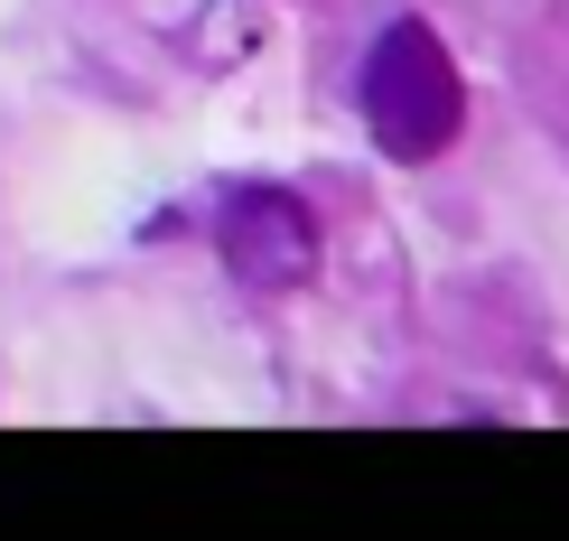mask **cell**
Segmentation results:
<instances>
[{
    "mask_svg": "<svg viewBox=\"0 0 569 541\" xmlns=\"http://www.w3.org/2000/svg\"><path fill=\"white\" fill-rule=\"evenodd\" d=\"M355 103H365V122H373V140L392 159H439L458 140V122H467V84H458V66H448L430 19H392L373 38Z\"/></svg>",
    "mask_w": 569,
    "mask_h": 541,
    "instance_id": "1",
    "label": "cell"
},
{
    "mask_svg": "<svg viewBox=\"0 0 569 541\" xmlns=\"http://www.w3.org/2000/svg\"><path fill=\"white\" fill-rule=\"evenodd\" d=\"M216 243H224V271L243 290H299V280H318V216L290 187H233L224 216H216Z\"/></svg>",
    "mask_w": 569,
    "mask_h": 541,
    "instance_id": "2",
    "label": "cell"
}]
</instances>
